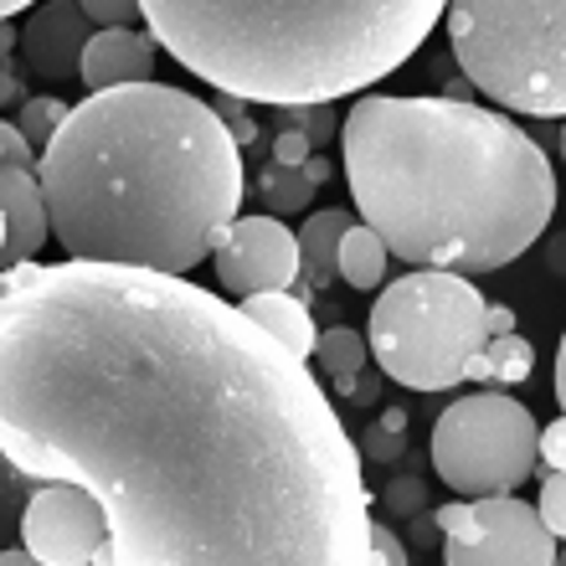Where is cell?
I'll return each instance as SVG.
<instances>
[{
	"label": "cell",
	"mask_w": 566,
	"mask_h": 566,
	"mask_svg": "<svg viewBox=\"0 0 566 566\" xmlns=\"http://www.w3.org/2000/svg\"><path fill=\"white\" fill-rule=\"evenodd\" d=\"M448 46L463 83L494 108L562 124L566 114V6L562 0H453Z\"/></svg>",
	"instance_id": "cell-5"
},
{
	"label": "cell",
	"mask_w": 566,
	"mask_h": 566,
	"mask_svg": "<svg viewBox=\"0 0 566 566\" xmlns=\"http://www.w3.org/2000/svg\"><path fill=\"white\" fill-rule=\"evenodd\" d=\"M536 463L546 469V474H562L566 469V422H546V428L536 432Z\"/></svg>",
	"instance_id": "cell-26"
},
{
	"label": "cell",
	"mask_w": 566,
	"mask_h": 566,
	"mask_svg": "<svg viewBox=\"0 0 566 566\" xmlns=\"http://www.w3.org/2000/svg\"><path fill=\"white\" fill-rule=\"evenodd\" d=\"M329 371V391L350 402V387H356V376L371 366V350H366V335L350 325H329L319 329V340H314V356Z\"/></svg>",
	"instance_id": "cell-15"
},
{
	"label": "cell",
	"mask_w": 566,
	"mask_h": 566,
	"mask_svg": "<svg viewBox=\"0 0 566 566\" xmlns=\"http://www.w3.org/2000/svg\"><path fill=\"white\" fill-rule=\"evenodd\" d=\"M149 42L238 104L319 108L412 62L438 0H145Z\"/></svg>",
	"instance_id": "cell-4"
},
{
	"label": "cell",
	"mask_w": 566,
	"mask_h": 566,
	"mask_svg": "<svg viewBox=\"0 0 566 566\" xmlns=\"http://www.w3.org/2000/svg\"><path fill=\"white\" fill-rule=\"evenodd\" d=\"M314 149L304 139V129H273V160L269 165H283V170H298V165L310 160Z\"/></svg>",
	"instance_id": "cell-27"
},
{
	"label": "cell",
	"mask_w": 566,
	"mask_h": 566,
	"mask_svg": "<svg viewBox=\"0 0 566 566\" xmlns=\"http://www.w3.org/2000/svg\"><path fill=\"white\" fill-rule=\"evenodd\" d=\"M531 345H525V335H494V340H484V350H479V360L469 366V376L474 381H494V391L500 387H515V381H525L531 376Z\"/></svg>",
	"instance_id": "cell-17"
},
{
	"label": "cell",
	"mask_w": 566,
	"mask_h": 566,
	"mask_svg": "<svg viewBox=\"0 0 566 566\" xmlns=\"http://www.w3.org/2000/svg\"><path fill=\"white\" fill-rule=\"evenodd\" d=\"M387 248H381V238H376L371 227L350 222V232L340 238V263H335V273H340V283H350V289H360V294H371V289H381L387 283Z\"/></svg>",
	"instance_id": "cell-16"
},
{
	"label": "cell",
	"mask_w": 566,
	"mask_h": 566,
	"mask_svg": "<svg viewBox=\"0 0 566 566\" xmlns=\"http://www.w3.org/2000/svg\"><path fill=\"white\" fill-rule=\"evenodd\" d=\"M566 479L562 474H546L541 479V500L531 510H536V521L546 525V536H562L566 531V490H562Z\"/></svg>",
	"instance_id": "cell-24"
},
{
	"label": "cell",
	"mask_w": 566,
	"mask_h": 566,
	"mask_svg": "<svg viewBox=\"0 0 566 566\" xmlns=\"http://www.w3.org/2000/svg\"><path fill=\"white\" fill-rule=\"evenodd\" d=\"M381 510H387L391 521H412V515H422L428 505V484H422L418 474H402V479H391L387 494H381Z\"/></svg>",
	"instance_id": "cell-21"
},
{
	"label": "cell",
	"mask_w": 566,
	"mask_h": 566,
	"mask_svg": "<svg viewBox=\"0 0 566 566\" xmlns=\"http://www.w3.org/2000/svg\"><path fill=\"white\" fill-rule=\"evenodd\" d=\"M211 269L222 283L227 298L248 294H289L298 283V242L289 232V222L279 217H238L227 227L222 248L211 253Z\"/></svg>",
	"instance_id": "cell-9"
},
{
	"label": "cell",
	"mask_w": 566,
	"mask_h": 566,
	"mask_svg": "<svg viewBox=\"0 0 566 566\" xmlns=\"http://www.w3.org/2000/svg\"><path fill=\"white\" fill-rule=\"evenodd\" d=\"M304 180L319 191V186L329 180V155H310V160H304Z\"/></svg>",
	"instance_id": "cell-32"
},
{
	"label": "cell",
	"mask_w": 566,
	"mask_h": 566,
	"mask_svg": "<svg viewBox=\"0 0 566 566\" xmlns=\"http://www.w3.org/2000/svg\"><path fill=\"white\" fill-rule=\"evenodd\" d=\"M443 566H556V536L515 494L469 500L459 536H443Z\"/></svg>",
	"instance_id": "cell-8"
},
{
	"label": "cell",
	"mask_w": 566,
	"mask_h": 566,
	"mask_svg": "<svg viewBox=\"0 0 566 566\" xmlns=\"http://www.w3.org/2000/svg\"><path fill=\"white\" fill-rule=\"evenodd\" d=\"M438 98H448V104H474V88H469L463 77H448V88L438 93Z\"/></svg>",
	"instance_id": "cell-33"
},
{
	"label": "cell",
	"mask_w": 566,
	"mask_h": 566,
	"mask_svg": "<svg viewBox=\"0 0 566 566\" xmlns=\"http://www.w3.org/2000/svg\"><path fill=\"white\" fill-rule=\"evenodd\" d=\"M438 541H443V536H438V525H432L428 510L407 521V541H402V546H438Z\"/></svg>",
	"instance_id": "cell-30"
},
{
	"label": "cell",
	"mask_w": 566,
	"mask_h": 566,
	"mask_svg": "<svg viewBox=\"0 0 566 566\" xmlns=\"http://www.w3.org/2000/svg\"><path fill=\"white\" fill-rule=\"evenodd\" d=\"M345 186L407 273H494L556 217V165L510 114L479 104L360 93L340 114Z\"/></svg>",
	"instance_id": "cell-3"
},
{
	"label": "cell",
	"mask_w": 566,
	"mask_h": 566,
	"mask_svg": "<svg viewBox=\"0 0 566 566\" xmlns=\"http://www.w3.org/2000/svg\"><path fill=\"white\" fill-rule=\"evenodd\" d=\"M484 304L459 273H402L376 289L371 319H366V350L376 371L407 391H453L469 381L490 329Z\"/></svg>",
	"instance_id": "cell-6"
},
{
	"label": "cell",
	"mask_w": 566,
	"mask_h": 566,
	"mask_svg": "<svg viewBox=\"0 0 566 566\" xmlns=\"http://www.w3.org/2000/svg\"><path fill=\"white\" fill-rule=\"evenodd\" d=\"M0 165H15V170H36L42 155L27 145V135L15 129V119H0Z\"/></svg>",
	"instance_id": "cell-25"
},
{
	"label": "cell",
	"mask_w": 566,
	"mask_h": 566,
	"mask_svg": "<svg viewBox=\"0 0 566 566\" xmlns=\"http://www.w3.org/2000/svg\"><path fill=\"white\" fill-rule=\"evenodd\" d=\"M67 108L73 104H62L57 93H31L27 104H21V114H15V129L27 135L31 149H46V139L62 129V119H67Z\"/></svg>",
	"instance_id": "cell-20"
},
{
	"label": "cell",
	"mask_w": 566,
	"mask_h": 566,
	"mask_svg": "<svg viewBox=\"0 0 566 566\" xmlns=\"http://www.w3.org/2000/svg\"><path fill=\"white\" fill-rule=\"evenodd\" d=\"M335 135H340V114H335V108H329V104L304 108V139H310V149L329 145Z\"/></svg>",
	"instance_id": "cell-28"
},
{
	"label": "cell",
	"mask_w": 566,
	"mask_h": 566,
	"mask_svg": "<svg viewBox=\"0 0 566 566\" xmlns=\"http://www.w3.org/2000/svg\"><path fill=\"white\" fill-rule=\"evenodd\" d=\"M93 42V27L77 0H46V6H31L15 27V52H21V67L27 73H42L52 83H67L77 77V62H83V46Z\"/></svg>",
	"instance_id": "cell-10"
},
{
	"label": "cell",
	"mask_w": 566,
	"mask_h": 566,
	"mask_svg": "<svg viewBox=\"0 0 566 566\" xmlns=\"http://www.w3.org/2000/svg\"><path fill=\"white\" fill-rule=\"evenodd\" d=\"M0 253H6V217H0Z\"/></svg>",
	"instance_id": "cell-35"
},
{
	"label": "cell",
	"mask_w": 566,
	"mask_h": 566,
	"mask_svg": "<svg viewBox=\"0 0 566 566\" xmlns=\"http://www.w3.org/2000/svg\"><path fill=\"white\" fill-rule=\"evenodd\" d=\"M356 453H360V459H371V463L407 459V407H387V412H381L371 428L360 432V448H356Z\"/></svg>",
	"instance_id": "cell-19"
},
{
	"label": "cell",
	"mask_w": 566,
	"mask_h": 566,
	"mask_svg": "<svg viewBox=\"0 0 566 566\" xmlns=\"http://www.w3.org/2000/svg\"><path fill=\"white\" fill-rule=\"evenodd\" d=\"M0 217H6V253H0V273L27 269L36 263L52 227H46V201H42V180L36 170H15L0 165Z\"/></svg>",
	"instance_id": "cell-11"
},
{
	"label": "cell",
	"mask_w": 566,
	"mask_h": 566,
	"mask_svg": "<svg viewBox=\"0 0 566 566\" xmlns=\"http://www.w3.org/2000/svg\"><path fill=\"white\" fill-rule=\"evenodd\" d=\"M350 211H340V207H329V211H314L310 222L294 232V242H298V283L310 289V294H325L329 283L340 279L335 273V263H340V238L350 232Z\"/></svg>",
	"instance_id": "cell-14"
},
{
	"label": "cell",
	"mask_w": 566,
	"mask_h": 566,
	"mask_svg": "<svg viewBox=\"0 0 566 566\" xmlns=\"http://www.w3.org/2000/svg\"><path fill=\"white\" fill-rule=\"evenodd\" d=\"M31 6H21V0H0V27H6V21H11V15H27Z\"/></svg>",
	"instance_id": "cell-34"
},
{
	"label": "cell",
	"mask_w": 566,
	"mask_h": 566,
	"mask_svg": "<svg viewBox=\"0 0 566 566\" xmlns=\"http://www.w3.org/2000/svg\"><path fill=\"white\" fill-rule=\"evenodd\" d=\"M258 196H263V207H269V217H298V211H310L314 201V186L304 180V165L298 170H283V165H263L258 170Z\"/></svg>",
	"instance_id": "cell-18"
},
{
	"label": "cell",
	"mask_w": 566,
	"mask_h": 566,
	"mask_svg": "<svg viewBox=\"0 0 566 566\" xmlns=\"http://www.w3.org/2000/svg\"><path fill=\"white\" fill-rule=\"evenodd\" d=\"M83 15L93 31H129L135 21H145L135 0H83Z\"/></svg>",
	"instance_id": "cell-22"
},
{
	"label": "cell",
	"mask_w": 566,
	"mask_h": 566,
	"mask_svg": "<svg viewBox=\"0 0 566 566\" xmlns=\"http://www.w3.org/2000/svg\"><path fill=\"white\" fill-rule=\"evenodd\" d=\"M366 566H412V552L391 525H366Z\"/></svg>",
	"instance_id": "cell-23"
},
{
	"label": "cell",
	"mask_w": 566,
	"mask_h": 566,
	"mask_svg": "<svg viewBox=\"0 0 566 566\" xmlns=\"http://www.w3.org/2000/svg\"><path fill=\"white\" fill-rule=\"evenodd\" d=\"M155 62H160V46L149 42V31H93L77 77L88 93L139 88V83H155Z\"/></svg>",
	"instance_id": "cell-12"
},
{
	"label": "cell",
	"mask_w": 566,
	"mask_h": 566,
	"mask_svg": "<svg viewBox=\"0 0 566 566\" xmlns=\"http://www.w3.org/2000/svg\"><path fill=\"white\" fill-rule=\"evenodd\" d=\"M484 329H490V340L494 335H515V310L510 304H484Z\"/></svg>",
	"instance_id": "cell-31"
},
{
	"label": "cell",
	"mask_w": 566,
	"mask_h": 566,
	"mask_svg": "<svg viewBox=\"0 0 566 566\" xmlns=\"http://www.w3.org/2000/svg\"><path fill=\"white\" fill-rule=\"evenodd\" d=\"M238 314L248 319V325L263 329L269 340H279L294 360H310L314 356L319 325H314V314L304 310L294 294H248V298H238Z\"/></svg>",
	"instance_id": "cell-13"
},
{
	"label": "cell",
	"mask_w": 566,
	"mask_h": 566,
	"mask_svg": "<svg viewBox=\"0 0 566 566\" xmlns=\"http://www.w3.org/2000/svg\"><path fill=\"white\" fill-rule=\"evenodd\" d=\"M46 227L67 263L186 279L242 217V149L186 88L88 93L36 165Z\"/></svg>",
	"instance_id": "cell-2"
},
{
	"label": "cell",
	"mask_w": 566,
	"mask_h": 566,
	"mask_svg": "<svg viewBox=\"0 0 566 566\" xmlns=\"http://www.w3.org/2000/svg\"><path fill=\"white\" fill-rule=\"evenodd\" d=\"M536 418L510 391H474L432 422V469L459 500L515 494L536 474Z\"/></svg>",
	"instance_id": "cell-7"
},
{
	"label": "cell",
	"mask_w": 566,
	"mask_h": 566,
	"mask_svg": "<svg viewBox=\"0 0 566 566\" xmlns=\"http://www.w3.org/2000/svg\"><path fill=\"white\" fill-rule=\"evenodd\" d=\"M0 566H366L360 453L310 360L191 279L0 273Z\"/></svg>",
	"instance_id": "cell-1"
},
{
	"label": "cell",
	"mask_w": 566,
	"mask_h": 566,
	"mask_svg": "<svg viewBox=\"0 0 566 566\" xmlns=\"http://www.w3.org/2000/svg\"><path fill=\"white\" fill-rule=\"evenodd\" d=\"M381 381H387V376L376 371V366H366V371L356 376V387H350V402H360V407L381 402Z\"/></svg>",
	"instance_id": "cell-29"
}]
</instances>
